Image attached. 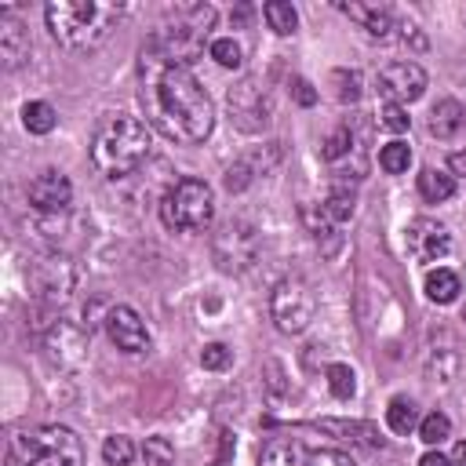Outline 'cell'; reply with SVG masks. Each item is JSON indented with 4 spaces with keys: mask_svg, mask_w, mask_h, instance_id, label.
Returning a JSON list of instances; mask_svg holds the SVG:
<instances>
[{
    "mask_svg": "<svg viewBox=\"0 0 466 466\" xmlns=\"http://www.w3.org/2000/svg\"><path fill=\"white\" fill-rule=\"evenodd\" d=\"M138 98L149 124L175 142H204L215 127L211 95L200 87L189 66H171L157 51L142 47L138 55Z\"/></svg>",
    "mask_w": 466,
    "mask_h": 466,
    "instance_id": "6da1fadb",
    "label": "cell"
},
{
    "mask_svg": "<svg viewBox=\"0 0 466 466\" xmlns=\"http://www.w3.org/2000/svg\"><path fill=\"white\" fill-rule=\"evenodd\" d=\"M47 29L66 51H91L98 47L120 22V4L102 0H55L47 4Z\"/></svg>",
    "mask_w": 466,
    "mask_h": 466,
    "instance_id": "7a4b0ae2",
    "label": "cell"
},
{
    "mask_svg": "<svg viewBox=\"0 0 466 466\" xmlns=\"http://www.w3.org/2000/svg\"><path fill=\"white\" fill-rule=\"evenodd\" d=\"M146 157H149V127L138 116L116 113L98 124V131L91 138V164L106 178L131 175Z\"/></svg>",
    "mask_w": 466,
    "mask_h": 466,
    "instance_id": "3957f363",
    "label": "cell"
},
{
    "mask_svg": "<svg viewBox=\"0 0 466 466\" xmlns=\"http://www.w3.org/2000/svg\"><path fill=\"white\" fill-rule=\"evenodd\" d=\"M211 25H215V7L211 4H186L171 15V22H164L146 40V47L157 51L171 66H189L193 58H200L204 36H208Z\"/></svg>",
    "mask_w": 466,
    "mask_h": 466,
    "instance_id": "277c9868",
    "label": "cell"
},
{
    "mask_svg": "<svg viewBox=\"0 0 466 466\" xmlns=\"http://www.w3.org/2000/svg\"><path fill=\"white\" fill-rule=\"evenodd\" d=\"M80 437L66 426H25L11 433L4 466H80Z\"/></svg>",
    "mask_w": 466,
    "mask_h": 466,
    "instance_id": "5b68a950",
    "label": "cell"
},
{
    "mask_svg": "<svg viewBox=\"0 0 466 466\" xmlns=\"http://www.w3.org/2000/svg\"><path fill=\"white\" fill-rule=\"evenodd\" d=\"M160 218L175 233H200L215 218V193L204 178H178L164 200H160Z\"/></svg>",
    "mask_w": 466,
    "mask_h": 466,
    "instance_id": "8992f818",
    "label": "cell"
},
{
    "mask_svg": "<svg viewBox=\"0 0 466 466\" xmlns=\"http://www.w3.org/2000/svg\"><path fill=\"white\" fill-rule=\"evenodd\" d=\"M317 313V295L302 277H284L269 295V317L284 335H299L309 328Z\"/></svg>",
    "mask_w": 466,
    "mask_h": 466,
    "instance_id": "52a82bcc",
    "label": "cell"
},
{
    "mask_svg": "<svg viewBox=\"0 0 466 466\" xmlns=\"http://www.w3.org/2000/svg\"><path fill=\"white\" fill-rule=\"evenodd\" d=\"M211 251H215L218 269L244 273L258 258V229L251 222H244V218H229V222L218 226L215 240H211Z\"/></svg>",
    "mask_w": 466,
    "mask_h": 466,
    "instance_id": "ba28073f",
    "label": "cell"
},
{
    "mask_svg": "<svg viewBox=\"0 0 466 466\" xmlns=\"http://www.w3.org/2000/svg\"><path fill=\"white\" fill-rule=\"evenodd\" d=\"M229 120L240 127V131H262L273 116V106H269V91L258 76H244L237 87H229Z\"/></svg>",
    "mask_w": 466,
    "mask_h": 466,
    "instance_id": "9c48e42d",
    "label": "cell"
},
{
    "mask_svg": "<svg viewBox=\"0 0 466 466\" xmlns=\"http://www.w3.org/2000/svg\"><path fill=\"white\" fill-rule=\"evenodd\" d=\"M375 87H379L382 102L408 106V102L422 98V91H426V69L419 62H390V66L379 69Z\"/></svg>",
    "mask_w": 466,
    "mask_h": 466,
    "instance_id": "30bf717a",
    "label": "cell"
},
{
    "mask_svg": "<svg viewBox=\"0 0 466 466\" xmlns=\"http://www.w3.org/2000/svg\"><path fill=\"white\" fill-rule=\"evenodd\" d=\"M404 244H408V251H411L415 262H437V258L448 255L451 237H448V229H444L441 222H433V218H415V222H408V229H404Z\"/></svg>",
    "mask_w": 466,
    "mask_h": 466,
    "instance_id": "8fae6325",
    "label": "cell"
},
{
    "mask_svg": "<svg viewBox=\"0 0 466 466\" xmlns=\"http://www.w3.org/2000/svg\"><path fill=\"white\" fill-rule=\"evenodd\" d=\"M106 331H109L113 346L124 350V353H142V350H149V328H146V320H142L131 306H113V309L106 313Z\"/></svg>",
    "mask_w": 466,
    "mask_h": 466,
    "instance_id": "7c38bea8",
    "label": "cell"
},
{
    "mask_svg": "<svg viewBox=\"0 0 466 466\" xmlns=\"http://www.w3.org/2000/svg\"><path fill=\"white\" fill-rule=\"evenodd\" d=\"M25 193H29V204H33L36 211H66L69 200H73V186H69V178H66L62 171H55V167L40 171V175L29 182Z\"/></svg>",
    "mask_w": 466,
    "mask_h": 466,
    "instance_id": "4fadbf2b",
    "label": "cell"
},
{
    "mask_svg": "<svg viewBox=\"0 0 466 466\" xmlns=\"http://www.w3.org/2000/svg\"><path fill=\"white\" fill-rule=\"evenodd\" d=\"M29 55V33L22 25V18L4 7L0 11V58H4V69H18Z\"/></svg>",
    "mask_w": 466,
    "mask_h": 466,
    "instance_id": "5bb4252c",
    "label": "cell"
},
{
    "mask_svg": "<svg viewBox=\"0 0 466 466\" xmlns=\"http://www.w3.org/2000/svg\"><path fill=\"white\" fill-rule=\"evenodd\" d=\"M466 131V106L459 98H441L430 113V135H437L441 142H451Z\"/></svg>",
    "mask_w": 466,
    "mask_h": 466,
    "instance_id": "9a60e30c",
    "label": "cell"
},
{
    "mask_svg": "<svg viewBox=\"0 0 466 466\" xmlns=\"http://www.w3.org/2000/svg\"><path fill=\"white\" fill-rule=\"evenodd\" d=\"M339 11L350 15L360 29H368L379 40L390 36V29H393V11L386 4H357V0H350V4H339Z\"/></svg>",
    "mask_w": 466,
    "mask_h": 466,
    "instance_id": "2e32d148",
    "label": "cell"
},
{
    "mask_svg": "<svg viewBox=\"0 0 466 466\" xmlns=\"http://www.w3.org/2000/svg\"><path fill=\"white\" fill-rule=\"evenodd\" d=\"M306 451L309 448L299 437H269L262 455H258V466H302Z\"/></svg>",
    "mask_w": 466,
    "mask_h": 466,
    "instance_id": "e0dca14e",
    "label": "cell"
},
{
    "mask_svg": "<svg viewBox=\"0 0 466 466\" xmlns=\"http://www.w3.org/2000/svg\"><path fill=\"white\" fill-rule=\"evenodd\" d=\"M459 291H462V277H459L455 269L437 266V269H430V273H426V299H430V302L448 306V302H455V299H459Z\"/></svg>",
    "mask_w": 466,
    "mask_h": 466,
    "instance_id": "ac0fdd59",
    "label": "cell"
},
{
    "mask_svg": "<svg viewBox=\"0 0 466 466\" xmlns=\"http://www.w3.org/2000/svg\"><path fill=\"white\" fill-rule=\"evenodd\" d=\"M451 193H455V178H451L448 171H437V167H422V171H419V197H422V200L444 204Z\"/></svg>",
    "mask_w": 466,
    "mask_h": 466,
    "instance_id": "d6986e66",
    "label": "cell"
},
{
    "mask_svg": "<svg viewBox=\"0 0 466 466\" xmlns=\"http://www.w3.org/2000/svg\"><path fill=\"white\" fill-rule=\"evenodd\" d=\"M320 430L339 433L342 441L368 444V448H379V444H382V437H379V430H375L371 422H342V419H324V422H320Z\"/></svg>",
    "mask_w": 466,
    "mask_h": 466,
    "instance_id": "ffe728a7",
    "label": "cell"
},
{
    "mask_svg": "<svg viewBox=\"0 0 466 466\" xmlns=\"http://www.w3.org/2000/svg\"><path fill=\"white\" fill-rule=\"evenodd\" d=\"M262 18H266V25H269L277 36H288V33H295V25H299L295 7L284 4V0H269V4H262Z\"/></svg>",
    "mask_w": 466,
    "mask_h": 466,
    "instance_id": "44dd1931",
    "label": "cell"
},
{
    "mask_svg": "<svg viewBox=\"0 0 466 466\" xmlns=\"http://www.w3.org/2000/svg\"><path fill=\"white\" fill-rule=\"evenodd\" d=\"M22 124H25V131H33V135H47V131H55L58 113H55L47 102H25V106H22Z\"/></svg>",
    "mask_w": 466,
    "mask_h": 466,
    "instance_id": "7402d4cb",
    "label": "cell"
},
{
    "mask_svg": "<svg viewBox=\"0 0 466 466\" xmlns=\"http://www.w3.org/2000/svg\"><path fill=\"white\" fill-rule=\"evenodd\" d=\"M386 422L393 433H411L419 426V411H415V400L408 397H393L390 408H386Z\"/></svg>",
    "mask_w": 466,
    "mask_h": 466,
    "instance_id": "603a6c76",
    "label": "cell"
},
{
    "mask_svg": "<svg viewBox=\"0 0 466 466\" xmlns=\"http://www.w3.org/2000/svg\"><path fill=\"white\" fill-rule=\"evenodd\" d=\"M408 164H411V149H408V142L393 138V142H386V146L379 149V167H382L386 175H400V171H408Z\"/></svg>",
    "mask_w": 466,
    "mask_h": 466,
    "instance_id": "cb8c5ba5",
    "label": "cell"
},
{
    "mask_svg": "<svg viewBox=\"0 0 466 466\" xmlns=\"http://www.w3.org/2000/svg\"><path fill=\"white\" fill-rule=\"evenodd\" d=\"M208 55H211L222 69H237V66L244 62V47H240V40H233V36H215V40L208 44Z\"/></svg>",
    "mask_w": 466,
    "mask_h": 466,
    "instance_id": "d4e9b609",
    "label": "cell"
},
{
    "mask_svg": "<svg viewBox=\"0 0 466 466\" xmlns=\"http://www.w3.org/2000/svg\"><path fill=\"white\" fill-rule=\"evenodd\" d=\"M419 437L433 448V444H441L444 437H451V419L444 415V411H430L426 419H419Z\"/></svg>",
    "mask_w": 466,
    "mask_h": 466,
    "instance_id": "484cf974",
    "label": "cell"
},
{
    "mask_svg": "<svg viewBox=\"0 0 466 466\" xmlns=\"http://www.w3.org/2000/svg\"><path fill=\"white\" fill-rule=\"evenodd\" d=\"M102 459H106V466H127V462L135 459V444H131V437H124V433L106 437V444H102Z\"/></svg>",
    "mask_w": 466,
    "mask_h": 466,
    "instance_id": "4316f807",
    "label": "cell"
},
{
    "mask_svg": "<svg viewBox=\"0 0 466 466\" xmlns=\"http://www.w3.org/2000/svg\"><path fill=\"white\" fill-rule=\"evenodd\" d=\"M328 390H331V397L350 400L353 390H357V382H353V368H350V364H331V368H328Z\"/></svg>",
    "mask_w": 466,
    "mask_h": 466,
    "instance_id": "83f0119b",
    "label": "cell"
},
{
    "mask_svg": "<svg viewBox=\"0 0 466 466\" xmlns=\"http://www.w3.org/2000/svg\"><path fill=\"white\" fill-rule=\"evenodd\" d=\"M350 146H353V131L342 124V127H335V131L324 138V149H320V153H324V160H331V164H335V160L350 157Z\"/></svg>",
    "mask_w": 466,
    "mask_h": 466,
    "instance_id": "f1b7e54d",
    "label": "cell"
},
{
    "mask_svg": "<svg viewBox=\"0 0 466 466\" xmlns=\"http://www.w3.org/2000/svg\"><path fill=\"white\" fill-rule=\"evenodd\" d=\"M320 208L328 211V218H331V222H346V218L353 215V193L339 186V189H331V193H328V200H324Z\"/></svg>",
    "mask_w": 466,
    "mask_h": 466,
    "instance_id": "f546056e",
    "label": "cell"
},
{
    "mask_svg": "<svg viewBox=\"0 0 466 466\" xmlns=\"http://www.w3.org/2000/svg\"><path fill=\"white\" fill-rule=\"evenodd\" d=\"M142 455H146V466H171L175 462V444L167 437H149Z\"/></svg>",
    "mask_w": 466,
    "mask_h": 466,
    "instance_id": "4dcf8cb0",
    "label": "cell"
},
{
    "mask_svg": "<svg viewBox=\"0 0 466 466\" xmlns=\"http://www.w3.org/2000/svg\"><path fill=\"white\" fill-rule=\"evenodd\" d=\"M331 80L339 84V91H335L339 102H357V95H360V73L357 69H335Z\"/></svg>",
    "mask_w": 466,
    "mask_h": 466,
    "instance_id": "1f68e13d",
    "label": "cell"
},
{
    "mask_svg": "<svg viewBox=\"0 0 466 466\" xmlns=\"http://www.w3.org/2000/svg\"><path fill=\"white\" fill-rule=\"evenodd\" d=\"M302 466H357L346 451H335V448H320V451H306V462Z\"/></svg>",
    "mask_w": 466,
    "mask_h": 466,
    "instance_id": "d6a6232c",
    "label": "cell"
},
{
    "mask_svg": "<svg viewBox=\"0 0 466 466\" xmlns=\"http://www.w3.org/2000/svg\"><path fill=\"white\" fill-rule=\"evenodd\" d=\"M229 360H233V353H229L222 342H208L204 353H200V364H204L208 371H222V368H229Z\"/></svg>",
    "mask_w": 466,
    "mask_h": 466,
    "instance_id": "836d02e7",
    "label": "cell"
},
{
    "mask_svg": "<svg viewBox=\"0 0 466 466\" xmlns=\"http://www.w3.org/2000/svg\"><path fill=\"white\" fill-rule=\"evenodd\" d=\"M379 124H382L386 131H404V127H408V109H404V106H393V102H382Z\"/></svg>",
    "mask_w": 466,
    "mask_h": 466,
    "instance_id": "e575fe53",
    "label": "cell"
},
{
    "mask_svg": "<svg viewBox=\"0 0 466 466\" xmlns=\"http://www.w3.org/2000/svg\"><path fill=\"white\" fill-rule=\"evenodd\" d=\"M291 95H295V102L299 106H313L317 102V91L309 87V80H302V76H295L291 80Z\"/></svg>",
    "mask_w": 466,
    "mask_h": 466,
    "instance_id": "d590c367",
    "label": "cell"
},
{
    "mask_svg": "<svg viewBox=\"0 0 466 466\" xmlns=\"http://www.w3.org/2000/svg\"><path fill=\"white\" fill-rule=\"evenodd\" d=\"M419 466H455L448 455H441V451H426L422 459H419Z\"/></svg>",
    "mask_w": 466,
    "mask_h": 466,
    "instance_id": "8d00e7d4",
    "label": "cell"
},
{
    "mask_svg": "<svg viewBox=\"0 0 466 466\" xmlns=\"http://www.w3.org/2000/svg\"><path fill=\"white\" fill-rule=\"evenodd\" d=\"M229 455H233V437H229V433H222V451L215 455V466H226V462H229Z\"/></svg>",
    "mask_w": 466,
    "mask_h": 466,
    "instance_id": "74e56055",
    "label": "cell"
},
{
    "mask_svg": "<svg viewBox=\"0 0 466 466\" xmlns=\"http://www.w3.org/2000/svg\"><path fill=\"white\" fill-rule=\"evenodd\" d=\"M451 462H455V466H466V441H459V444H455V451H451Z\"/></svg>",
    "mask_w": 466,
    "mask_h": 466,
    "instance_id": "f35d334b",
    "label": "cell"
},
{
    "mask_svg": "<svg viewBox=\"0 0 466 466\" xmlns=\"http://www.w3.org/2000/svg\"><path fill=\"white\" fill-rule=\"evenodd\" d=\"M451 167H455V171H462V175H466V153H455V157H451Z\"/></svg>",
    "mask_w": 466,
    "mask_h": 466,
    "instance_id": "ab89813d",
    "label": "cell"
},
{
    "mask_svg": "<svg viewBox=\"0 0 466 466\" xmlns=\"http://www.w3.org/2000/svg\"><path fill=\"white\" fill-rule=\"evenodd\" d=\"M462 320H466V306H462Z\"/></svg>",
    "mask_w": 466,
    "mask_h": 466,
    "instance_id": "60d3db41",
    "label": "cell"
}]
</instances>
